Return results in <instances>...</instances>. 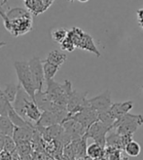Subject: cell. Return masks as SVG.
Returning <instances> with one entry per match:
<instances>
[{
  "mask_svg": "<svg viewBox=\"0 0 143 160\" xmlns=\"http://www.w3.org/2000/svg\"><path fill=\"white\" fill-rule=\"evenodd\" d=\"M111 131V128L106 126L105 124H103L100 121H97L93 123L86 133L87 138H91L94 141V142L99 143L100 146L103 148L106 147V138L107 134Z\"/></svg>",
  "mask_w": 143,
  "mask_h": 160,
  "instance_id": "5",
  "label": "cell"
},
{
  "mask_svg": "<svg viewBox=\"0 0 143 160\" xmlns=\"http://www.w3.org/2000/svg\"><path fill=\"white\" fill-rule=\"evenodd\" d=\"M12 108V103H6L2 100H0V114L2 116H8V112Z\"/></svg>",
  "mask_w": 143,
  "mask_h": 160,
  "instance_id": "24",
  "label": "cell"
},
{
  "mask_svg": "<svg viewBox=\"0 0 143 160\" xmlns=\"http://www.w3.org/2000/svg\"><path fill=\"white\" fill-rule=\"evenodd\" d=\"M0 160H13L12 154L3 150L0 152Z\"/></svg>",
  "mask_w": 143,
  "mask_h": 160,
  "instance_id": "25",
  "label": "cell"
},
{
  "mask_svg": "<svg viewBox=\"0 0 143 160\" xmlns=\"http://www.w3.org/2000/svg\"><path fill=\"white\" fill-rule=\"evenodd\" d=\"M89 107H91L93 109L98 111V114L106 112L109 110V108L112 106V101H111V93L107 89L101 94L95 96V97L88 100Z\"/></svg>",
  "mask_w": 143,
  "mask_h": 160,
  "instance_id": "9",
  "label": "cell"
},
{
  "mask_svg": "<svg viewBox=\"0 0 143 160\" xmlns=\"http://www.w3.org/2000/svg\"><path fill=\"white\" fill-rule=\"evenodd\" d=\"M0 100H2L4 102H6V103H11L9 101H8V99H7V97H6V95H5V93H4V91L0 88Z\"/></svg>",
  "mask_w": 143,
  "mask_h": 160,
  "instance_id": "26",
  "label": "cell"
},
{
  "mask_svg": "<svg viewBox=\"0 0 143 160\" xmlns=\"http://www.w3.org/2000/svg\"><path fill=\"white\" fill-rule=\"evenodd\" d=\"M4 46H6V42H4V41H0V49H1V48L4 47Z\"/></svg>",
  "mask_w": 143,
  "mask_h": 160,
  "instance_id": "31",
  "label": "cell"
},
{
  "mask_svg": "<svg viewBox=\"0 0 143 160\" xmlns=\"http://www.w3.org/2000/svg\"><path fill=\"white\" fill-rule=\"evenodd\" d=\"M133 108V102L128 101L123 102H114L107 111V113L110 115L111 118H113L115 121L120 117L124 116L126 113H130V111Z\"/></svg>",
  "mask_w": 143,
  "mask_h": 160,
  "instance_id": "11",
  "label": "cell"
},
{
  "mask_svg": "<svg viewBox=\"0 0 143 160\" xmlns=\"http://www.w3.org/2000/svg\"><path fill=\"white\" fill-rule=\"evenodd\" d=\"M54 2L55 0H32L27 10L34 16H39L49 9Z\"/></svg>",
  "mask_w": 143,
  "mask_h": 160,
  "instance_id": "14",
  "label": "cell"
},
{
  "mask_svg": "<svg viewBox=\"0 0 143 160\" xmlns=\"http://www.w3.org/2000/svg\"><path fill=\"white\" fill-rule=\"evenodd\" d=\"M35 130L32 128H20L15 127L13 139L17 145L23 142H29L34 137Z\"/></svg>",
  "mask_w": 143,
  "mask_h": 160,
  "instance_id": "12",
  "label": "cell"
},
{
  "mask_svg": "<svg viewBox=\"0 0 143 160\" xmlns=\"http://www.w3.org/2000/svg\"><path fill=\"white\" fill-rule=\"evenodd\" d=\"M68 35V30L66 28H55L52 31V38L55 42L61 43Z\"/></svg>",
  "mask_w": 143,
  "mask_h": 160,
  "instance_id": "21",
  "label": "cell"
},
{
  "mask_svg": "<svg viewBox=\"0 0 143 160\" xmlns=\"http://www.w3.org/2000/svg\"><path fill=\"white\" fill-rule=\"evenodd\" d=\"M68 118L74 119L75 121L80 123L86 130H88L93 123L98 121V112L88 106L79 112L69 116Z\"/></svg>",
  "mask_w": 143,
  "mask_h": 160,
  "instance_id": "8",
  "label": "cell"
},
{
  "mask_svg": "<svg viewBox=\"0 0 143 160\" xmlns=\"http://www.w3.org/2000/svg\"><path fill=\"white\" fill-rule=\"evenodd\" d=\"M14 68L17 72L19 84L21 87L25 90L27 95L30 97V99L33 102H35V96H36V87L33 81L32 75H31L28 62L25 61H16L14 62Z\"/></svg>",
  "mask_w": 143,
  "mask_h": 160,
  "instance_id": "3",
  "label": "cell"
},
{
  "mask_svg": "<svg viewBox=\"0 0 143 160\" xmlns=\"http://www.w3.org/2000/svg\"><path fill=\"white\" fill-rule=\"evenodd\" d=\"M88 92H78L73 89L72 93L70 94L68 102H67V111L69 113V116L73 115L80 110L85 108L89 106L88 100L87 99Z\"/></svg>",
  "mask_w": 143,
  "mask_h": 160,
  "instance_id": "6",
  "label": "cell"
},
{
  "mask_svg": "<svg viewBox=\"0 0 143 160\" xmlns=\"http://www.w3.org/2000/svg\"><path fill=\"white\" fill-rule=\"evenodd\" d=\"M31 1H32V0H23V2H25V5L26 7V9H28V8H29V6L31 4Z\"/></svg>",
  "mask_w": 143,
  "mask_h": 160,
  "instance_id": "29",
  "label": "cell"
},
{
  "mask_svg": "<svg viewBox=\"0 0 143 160\" xmlns=\"http://www.w3.org/2000/svg\"><path fill=\"white\" fill-rule=\"evenodd\" d=\"M77 48H79V49H82V50H85V51H89V52L94 54L97 57H100V56H101L99 50L98 49V47L95 46V44L93 42V37L90 34L86 33V32L82 36V38L80 40V42H79Z\"/></svg>",
  "mask_w": 143,
  "mask_h": 160,
  "instance_id": "13",
  "label": "cell"
},
{
  "mask_svg": "<svg viewBox=\"0 0 143 160\" xmlns=\"http://www.w3.org/2000/svg\"><path fill=\"white\" fill-rule=\"evenodd\" d=\"M19 88H20V84L16 85V84H7L5 86V88L3 89L6 97L8 99V101H9L12 105L13 102H15L16 98H17V95H18V92H19Z\"/></svg>",
  "mask_w": 143,
  "mask_h": 160,
  "instance_id": "19",
  "label": "cell"
},
{
  "mask_svg": "<svg viewBox=\"0 0 143 160\" xmlns=\"http://www.w3.org/2000/svg\"><path fill=\"white\" fill-rule=\"evenodd\" d=\"M61 125L63 129H64L66 137L69 139L70 142L82 139L83 137H85L87 133V130L85 128L72 118H67Z\"/></svg>",
  "mask_w": 143,
  "mask_h": 160,
  "instance_id": "10",
  "label": "cell"
},
{
  "mask_svg": "<svg viewBox=\"0 0 143 160\" xmlns=\"http://www.w3.org/2000/svg\"><path fill=\"white\" fill-rule=\"evenodd\" d=\"M15 125L8 116H1L0 118V134L13 137Z\"/></svg>",
  "mask_w": 143,
  "mask_h": 160,
  "instance_id": "17",
  "label": "cell"
},
{
  "mask_svg": "<svg viewBox=\"0 0 143 160\" xmlns=\"http://www.w3.org/2000/svg\"><path fill=\"white\" fill-rule=\"evenodd\" d=\"M43 62V68H44V74H45V79L46 81L48 80H52L54 79L55 75L57 74L59 69L60 68L58 66H55L53 63L49 62L48 61H42Z\"/></svg>",
  "mask_w": 143,
  "mask_h": 160,
  "instance_id": "18",
  "label": "cell"
},
{
  "mask_svg": "<svg viewBox=\"0 0 143 160\" xmlns=\"http://www.w3.org/2000/svg\"><path fill=\"white\" fill-rule=\"evenodd\" d=\"M0 3H1L2 6L7 5V4H8V0H1V2H0Z\"/></svg>",
  "mask_w": 143,
  "mask_h": 160,
  "instance_id": "30",
  "label": "cell"
},
{
  "mask_svg": "<svg viewBox=\"0 0 143 160\" xmlns=\"http://www.w3.org/2000/svg\"><path fill=\"white\" fill-rule=\"evenodd\" d=\"M28 66L31 75H32L33 81L37 91H43V86L46 81L44 68H43V62L40 58L33 57L28 62Z\"/></svg>",
  "mask_w": 143,
  "mask_h": 160,
  "instance_id": "7",
  "label": "cell"
},
{
  "mask_svg": "<svg viewBox=\"0 0 143 160\" xmlns=\"http://www.w3.org/2000/svg\"><path fill=\"white\" fill-rule=\"evenodd\" d=\"M60 48H61V50L63 51H67V52H72L75 50V44L73 43V41L71 40L68 36L63 40V41L60 43Z\"/></svg>",
  "mask_w": 143,
  "mask_h": 160,
  "instance_id": "23",
  "label": "cell"
},
{
  "mask_svg": "<svg viewBox=\"0 0 143 160\" xmlns=\"http://www.w3.org/2000/svg\"><path fill=\"white\" fill-rule=\"evenodd\" d=\"M6 18L4 27L15 37L23 35L32 30V15L27 9L21 7L11 8L6 12Z\"/></svg>",
  "mask_w": 143,
  "mask_h": 160,
  "instance_id": "1",
  "label": "cell"
},
{
  "mask_svg": "<svg viewBox=\"0 0 143 160\" xmlns=\"http://www.w3.org/2000/svg\"><path fill=\"white\" fill-rule=\"evenodd\" d=\"M1 116H2V115H1V114H0V118H1Z\"/></svg>",
  "mask_w": 143,
  "mask_h": 160,
  "instance_id": "36",
  "label": "cell"
},
{
  "mask_svg": "<svg viewBox=\"0 0 143 160\" xmlns=\"http://www.w3.org/2000/svg\"><path fill=\"white\" fill-rule=\"evenodd\" d=\"M87 156L93 160H101L105 157V148L98 142H93L87 148Z\"/></svg>",
  "mask_w": 143,
  "mask_h": 160,
  "instance_id": "15",
  "label": "cell"
},
{
  "mask_svg": "<svg viewBox=\"0 0 143 160\" xmlns=\"http://www.w3.org/2000/svg\"><path fill=\"white\" fill-rule=\"evenodd\" d=\"M143 124L142 114H131L126 113L120 117L113 126L116 133L122 136H132L136 130Z\"/></svg>",
  "mask_w": 143,
  "mask_h": 160,
  "instance_id": "4",
  "label": "cell"
},
{
  "mask_svg": "<svg viewBox=\"0 0 143 160\" xmlns=\"http://www.w3.org/2000/svg\"><path fill=\"white\" fill-rule=\"evenodd\" d=\"M79 2H82V3H86V2H88L90 1V0H78Z\"/></svg>",
  "mask_w": 143,
  "mask_h": 160,
  "instance_id": "32",
  "label": "cell"
},
{
  "mask_svg": "<svg viewBox=\"0 0 143 160\" xmlns=\"http://www.w3.org/2000/svg\"><path fill=\"white\" fill-rule=\"evenodd\" d=\"M68 1H70V2H72V1H74V0H68Z\"/></svg>",
  "mask_w": 143,
  "mask_h": 160,
  "instance_id": "34",
  "label": "cell"
},
{
  "mask_svg": "<svg viewBox=\"0 0 143 160\" xmlns=\"http://www.w3.org/2000/svg\"><path fill=\"white\" fill-rule=\"evenodd\" d=\"M136 14H137V19H138V22L143 21V8H142V9H139V10L136 12Z\"/></svg>",
  "mask_w": 143,
  "mask_h": 160,
  "instance_id": "28",
  "label": "cell"
},
{
  "mask_svg": "<svg viewBox=\"0 0 143 160\" xmlns=\"http://www.w3.org/2000/svg\"><path fill=\"white\" fill-rule=\"evenodd\" d=\"M142 91H143V86H142Z\"/></svg>",
  "mask_w": 143,
  "mask_h": 160,
  "instance_id": "37",
  "label": "cell"
},
{
  "mask_svg": "<svg viewBox=\"0 0 143 160\" xmlns=\"http://www.w3.org/2000/svg\"><path fill=\"white\" fill-rule=\"evenodd\" d=\"M0 16H1V18L3 19V22L6 21V11L3 9V6L1 5V3H0Z\"/></svg>",
  "mask_w": 143,
  "mask_h": 160,
  "instance_id": "27",
  "label": "cell"
},
{
  "mask_svg": "<svg viewBox=\"0 0 143 160\" xmlns=\"http://www.w3.org/2000/svg\"><path fill=\"white\" fill-rule=\"evenodd\" d=\"M4 151H7L11 154H13L15 151H17V143L14 141L13 137L5 136V143H4Z\"/></svg>",
  "mask_w": 143,
  "mask_h": 160,
  "instance_id": "22",
  "label": "cell"
},
{
  "mask_svg": "<svg viewBox=\"0 0 143 160\" xmlns=\"http://www.w3.org/2000/svg\"><path fill=\"white\" fill-rule=\"evenodd\" d=\"M125 152L132 157H136L138 156L141 152V148L139 146V143L137 142H134V141H131L128 145L126 146L125 148Z\"/></svg>",
  "mask_w": 143,
  "mask_h": 160,
  "instance_id": "20",
  "label": "cell"
},
{
  "mask_svg": "<svg viewBox=\"0 0 143 160\" xmlns=\"http://www.w3.org/2000/svg\"><path fill=\"white\" fill-rule=\"evenodd\" d=\"M67 60V55L62 53L59 50H53L51 51L49 54H48V57L46 59V61H48L49 62L53 63L55 66L58 67H61V65L65 61Z\"/></svg>",
  "mask_w": 143,
  "mask_h": 160,
  "instance_id": "16",
  "label": "cell"
},
{
  "mask_svg": "<svg viewBox=\"0 0 143 160\" xmlns=\"http://www.w3.org/2000/svg\"><path fill=\"white\" fill-rule=\"evenodd\" d=\"M124 160H128V158H126H126H124Z\"/></svg>",
  "mask_w": 143,
  "mask_h": 160,
  "instance_id": "35",
  "label": "cell"
},
{
  "mask_svg": "<svg viewBox=\"0 0 143 160\" xmlns=\"http://www.w3.org/2000/svg\"><path fill=\"white\" fill-rule=\"evenodd\" d=\"M47 89L46 94L52 102L61 108H67V102L70 94L72 93L73 88L69 80H65L64 83H58L54 79L46 81Z\"/></svg>",
  "mask_w": 143,
  "mask_h": 160,
  "instance_id": "2",
  "label": "cell"
},
{
  "mask_svg": "<svg viewBox=\"0 0 143 160\" xmlns=\"http://www.w3.org/2000/svg\"><path fill=\"white\" fill-rule=\"evenodd\" d=\"M76 160H86V157H80V158H77Z\"/></svg>",
  "mask_w": 143,
  "mask_h": 160,
  "instance_id": "33",
  "label": "cell"
}]
</instances>
